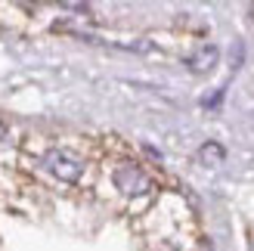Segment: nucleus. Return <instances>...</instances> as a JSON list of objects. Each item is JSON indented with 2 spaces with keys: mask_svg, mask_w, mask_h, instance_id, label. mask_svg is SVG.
I'll return each instance as SVG.
<instances>
[{
  "mask_svg": "<svg viewBox=\"0 0 254 251\" xmlns=\"http://www.w3.org/2000/svg\"><path fill=\"white\" fill-rule=\"evenodd\" d=\"M22 161L25 168L44 171L59 186H81L90 171V161L78 146L56 140H28L22 146Z\"/></svg>",
  "mask_w": 254,
  "mask_h": 251,
  "instance_id": "obj_1",
  "label": "nucleus"
},
{
  "mask_svg": "<svg viewBox=\"0 0 254 251\" xmlns=\"http://www.w3.org/2000/svg\"><path fill=\"white\" fill-rule=\"evenodd\" d=\"M103 174L109 180V189H115L118 198L124 202H136L139 208H146L152 198L158 195V186L152 180V174L133 161L130 155H115V158H106L103 161Z\"/></svg>",
  "mask_w": 254,
  "mask_h": 251,
  "instance_id": "obj_2",
  "label": "nucleus"
},
{
  "mask_svg": "<svg viewBox=\"0 0 254 251\" xmlns=\"http://www.w3.org/2000/svg\"><path fill=\"white\" fill-rule=\"evenodd\" d=\"M214 62H217V50H214V47H201L198 53H192V56L186 59V65L192 68L195 74H205V71L214 68Z\"/></svg>",
  "mask_w": 254,
  "mask_h": 251,
  "instance_id": "obj_3",
  "label": "nucleus"
},
{
  "mask_svg": "<svg viewBox=\"0 0 254 251\" xmlns=\"http://www.w3.org/2000/svg\"><path fill=\"white\" fill-rule=\"evenodd\" d=\"M59 6H65V9H74V12H81L87 9V0H56Z\"/></svg>",
  "mask_w": 254,
  "mask_h": 251,
  "instance_id": "obj_4",
  "label": "nucleus"
},
{
  "mask_svg": "<svg viewBox=\"0 0 254 251\" xmlns=\"http://www.w3.org/2000/svg\"><path fill=\"white\" fill-rule=\"evenodd\" d=\"M6 136H9V127H6V124H3V121H0V143H3V140H6Z\"/></svg>",
  "mask_w": 254,
  "mask_h": 251,
  "instance_id": "obj_5",
  "label": "nucleus"
},
{
  "mask_svg": "<svg viewBox=\"0 0 254 251\" xmlns=\"http://www.w3.org/2000/svg\"><path fill=\"white\" fill-rule=\"evenodd\" d=\"M19 3H28L31 6V3H41V0H19Z\"/></svg>",
  "mask_w": 254,
  "mask_h": 251,
  "instance_id": "obj_6",
  "label": "nucleus"
}]
</instances>
